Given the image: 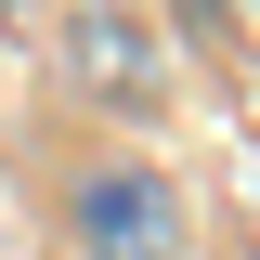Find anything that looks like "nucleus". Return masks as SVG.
Masks as SVG:
<instances>
[{
  "label": "nucleus",
  "instance_id": "1",
  "mask_svg": "<svg viewBox=\"0 0 260 260\" xmlns=\"http://www.w3.org/2000/svg\"><path fill=\"white\" fill-rule=\"evenodd\" d=\"M182 182L169 169H143V156H104V169H78L65 182V247L78 260H182Z\"/></svg>",
  "mask_w": 260,
  "mask_h": 260
},
{
  "label": "nucleus",
  "instance_id": "2",
  "mask_svg": "<svg viewBox=\"0 0 260 260\" xmlns=\"http://www.w3.org/2000/svg\"><path fill=\"white\" fill-rule=\"evenodd\" d=\"M65 78L104 91V104H143L156 91V39L130 26V13H104V0H78V13H65Z\"/></svg>",
  "mask_w": 260,
  "mask_h": 260
},
{
  "label": "nucleus",
  "instance_id": "3",
  "mask_svg": "<svg viewBox=\"0 0 260 260\" xmlns=\"http://www.w3.org/2000/svg\"><path fill=\"white\" fill-rule=\"evenodd\" d=\"M13 13H26V0H0V26H13Z\"/></svg>",
  "mask_w": 260,
  "mask_h": 260
}]
</instances>
